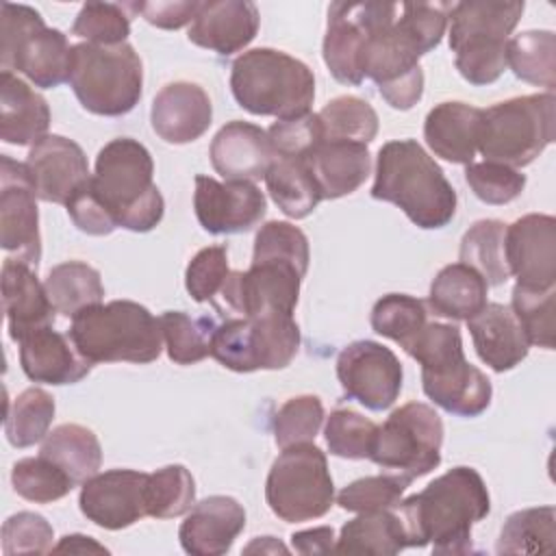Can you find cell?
<instances>
[{
  "label": "cell",
  "instance_id": "1",
  "mask_svg": "<svg viewBox=\"0 0 556 556\" xmlns=\"http://www.w3.org/2000/svg\"><path fill=\"white\" fill-rule=\"evenodd\" d=\"M308 261V239L298 226L267 222L254 237L252 265L245 271H230L219 295L241 317L293 315Z\"/></svg>",
  "mask_w": 556,
  "mask_h": 556
},
{
  "label": "cell",
  "instance_id": "18",
  "mask_svg": "<svg viewBox=\"0 0 556 556\" xmlns=\"http://www.w3.org/2000/svg\"><path fill=\"white\" fill-rule=\"evenodd\" d=\"M150 473L109 469L91 476L80 489V513L104 530H122L148 517L146 489Z\"/></svg>",
  "mask_w": 556,
  "mask_h": 556
},
{
  "label": "cell",
  "instance_id": "49",
  "mask_svg": "<svg viewBox=\"0 0 556 556\" xmlns=\"http://www.w3.org/2000/svg\"><path fill=\"white\" fill-rule=\"evenodd\" d=\"M72 35L87 39V43L117 46L130 35V17L122 4L87 2L72 24Z\"/></svg>",
  "mask_w": 556,
  "mask_h": 556
},
{
  "label": "cell",
  "instance_id": "48",
  "mask_svg": "<svg viewBox=\"0 0 556 556\" xmlns=\"http://www.w3.org/2000/svg\"><path fill=\"white\" fill-rule=\"evenodd\" d=\"M324 424V404L317 395H295L287 400L274 417V441L280 450L315 441Z\"/></svg>",
  "mask_w": 556,
  "mask_h": 556
},
{
  "label": "cell",
  "instance_id": "31",
  "mask_svg": "<svg viewBox=\"0 0 556 556\" xmlns=\"http://www.w3.org/2000/svg\"><path fill=\"white\" fill-rule=\"evenodd\" d=\"M480 119L482 109L465 102H441L426 115L424 139L437 156L469 165L478 152Z\"/></svg>",
  "mask_w": 556,
  "mask_h": 556
},
{
  "label": "cell",
  "instance_id": "41",
  "mask_svg": "<svg viewBox=\"0 0 556 556\" xmlns=\"http://www.w3.org/2000/svg\"><path fill=\"white\" fill-rule=\"evenodd\" d=\"M163 343L169 361L176 365H193L211 356L215 321L211 317H191L182 311H165L159 317Z\"/></svg>",
  "mask_w": 556,
  "mask_h": 556
},
{
  "label": "cell",
  "instance_id": "43",
  "mask_svg": "<svg viewBox=\"0 0 556 556\" xmlns=\"http://www.w3.org/2000/svg\"><path fill=\"white\" fill-rule=\"evenodd\" d=\"M428 324L426 302L406 293L382 295L371 308L374 332L395 341L400 348H408L415 337Z\"/></svg>",
  "mask_w": 556,
  "mask_h": 556
},
{
  "label": "cell",
  "instance_id": "42",
  "mask_svg": "<svg viewBox=\"0 0 556 556\" xmlns=\"http://www.w3.org/2000/svg\"><path fill=\"white\" fill-rule=\"evenodd\" d=\"M54 397L39 389L30 387L22 391L4 415V434L13 447H30L46 439L50 424L54 419Z\"/></svg>",
  "mask_w": 556,
  "mask_h": 556
},
{
  "label": "cell",
  "instance_id": "15",
  "mask_svg": "<svg viewBox=\"0 0 556 556\" xmlns=\"http://www.w3.org/2000/svg\"><path fill=\"white\" fill-rule=\"evenodd\" d=\"M343 393L369 410H387L402 391V363L382 343L361 339L345 345L337 358Z\"/></svg>",
  "mask_w": 556,
  "mask_h": 556
},
{
  "label": "cell",
  "instance_id": "32",
  "mask_svg": "<svg viewBox=\"0 0 556 556\" xmlns=\"http://www.w3.org/2000/svg\"><path fill=\"white\" fill-rule=\"evenodd\" d=\"M406 547H410V539L397 508L358 513L341 528L334 543L337 554L391 556Z\"/></svg>",
  "mask_w": 556,
  "mask_h": 556
},
{
  "label": "cell",
  "instance_id": "5",
  "mask_svg": "<svg viewBox=\"0 0 556 556\" xmlns=\"http://www.w3.org/2000/svg\"><path fill=\"white\" fill-rule=\"evenodd\" d=\"M91 187L117 228L148 232L163 219L165 202L154 185V163L137 139L119 137L98 152Z\"/></svg>",
  "mask_w": 556,
  "mask_h": 556
},
{
  "label": "cell",
  "instance_id": "57",
  "mask_svg": "<svg viewBox=\"0 0 556 556\" xmlns=\"http://www.w3.org/2000/svg\"><path fill=\"white\" fill-rule=\"evenodd\" d=\"M200 4L202 2L198 0H165V2L156 0V2H132L128 7L141 13L148 24L165 30H176L195 20Z\"/></svg>",
  "mask_w": 556,
  "mask_h": 556
},
{
  "label": "cell",
  "instance_id": "14",
  "mask_svg": "<svg viewBox=\"0 0 556 556\" xmlns=\"http://www.w3.org/2000/svg\"><path fill=\"white\" fill-rule=\"evenodd\" d=\"M443 445V421L424 402H408L395 408L378 426L369 460L408 482L439 467Z\"/></svg>",
  "mask_w": 556,
  "mask_h": 556
},
{
  "label": "cell",
  "instance_id": "9",
  "mask_svg": "<svg viewBox=\"0 0 556 556\" xmlns=\"http://www.w3.org/2000/svg\"><path fill=\"white\" fill-rule=\"evenodd\" d=\"M74 96L93 115L117 117L130 113L143 89V65L130 43L72 46L67 78Z\"/></svg>",
  "mask_w": 556,
  "mask_h": 556
},
{
  "label": "cell",
  "instance_id": "24",
  "mask_svg": "<svg viewBox=\"0 0 556 556\" xmlns=\"http://www.w3.org/2000/svg\"><path fill=\"white\" fill-rule=\"evenodd\" d=\"M211 165L226 180L256 182L265 178L274 163V150L263 130L256 124L232 119L217 130L211 141Z\"/></svg>",
  "mask_w": 556,
  "mask_h": 556
},
{
  "label": "cell",
  "instance_id": "28",
  "mask_svg": "<svg viewBox=\"0 0 556 556\" xmlns=\"http://www.w3.org/2000/svg\"><path fill=\"white\" fill-rule=\"evenodd\" d=\"M473 348L482 363L502 374L517 367L530 350V343L510 306L486 302L467 319Z\"/></svg>",
  "mask_w": 556,
  "mask_h": 556
},
{
  "label": "cell",
  "instance_id": "53",
  "mask_svg": "<svg viewBox=\"0 0 556 556\" xmlns=\"http://www.w3.org/2000/svg\"><path fill=\"white\" fill-rule=\"evenodd\" d=\"M450 2H402L400 4V24L419 46L421 54L434 50L450 22Z\"/></svg>",
  "mask_w": 556,
  "mask_h": 556
},
{
  "label": "cell",
  "instance_id": "23",
  "mask_svg": "<svg viewBox=\"0 0 556 556\" xmlns=\"http://www.w3.org/2000/svg\"><path fill=\"white\" fill-rule=\"evenodd\" d=\"M245 528V510L230 495H211L193 504L180 523L178 539L187 554L222 556Z\"/></svg>",
  "mask_w": 556,
  "mask_h": 556
},
{
  "label": "cell",
  "instance_id": "22",
  "mask_svg": "<svg viewBox=\"0 0 556 556\" xmlns=\"http://www.w3.org/2000/svg\"><path fill=\"white\" fill-rule=\"evenodd\" d=\"M213 119L208 93L187 80L165 85L152 100V130L167 143H191L200 139Z\"/></svg>",
  "mask_w": 556,
  "mask_h": 556
},
{
  "label": "cell",
  "instance_id": "56",
  "mask_svg": "<svg viewBox=\"0 0 556 556\" xmlns=\"http://www.w3.org/2000/svg\"><path fill=\"white\" fill-rule=\"evenodd\" d=\"M65 208H67V215L74 222V226L87 235L104 237L117 228L115 219L111 217V213L106 211L102 200L96 195V191L91 187V178L70 198Z\"/></svg>",
  "mask_w": 556,
  "mask_h": 556
},
{
  "label": "cell",
  "instance_id": "11",
  "mask_svg": "<svg viewBox=\"0 0 556 556\" xmlns=\"http://www.w3.org/2000/svg\"><path fill=\"white\" fill-rule=\"evenodd\" d=\"M72 46L59 28H48L26 4H0L2 72L24 74L35 87L52 89L70 78Z\"/></svg>",
  "mask_w": 556,
  "mask_h": 556
},
{
  "label": "cell",
  "instance_id": "29",
  "mask_svg": "<svg viewBox=\"0 0 556 556\" xmlns=\"http://www.w3.org/2000/svg\"><path fill=\"white\" fill-rule=\"evenodd\" d=\"M304 161L324 200L354 193L371 174V154L356 141H319Z\"/></svg>",
  "mask_w": 556,
  "mask_h": 556
},
{
  "label": "cell",
  "instance_id": "30",
  "mask_svg": "<svg viewBox=\"0 0 556 556\" xmlns=\"http://www.w3.org/2000/svg\"><path fill=\"white\" fill-rule=\"evenodd\" d=\"M50 126V106L17 74H0V139L11 146H35Z\"/></svg>",
  "mask_w": 556,
  "mask_h": 556
},
{
  "label": "cell",
  "instance_id": "39",
  "mask_svg": "<svg viewBox=\"0 0 556 556\" xmlns=\"http://www.w3.org/2000/svg\"><path fill=\"white\" fill-rule=\"evenodd\" d=\"M317 117L321 141H356L367 146L378 135V113L367 100L356 96H339L330 100Z\"/></svg>",
  "mask_w": 556,
  "mask_h": 556
},
{
  "label": "cell",
  "instance_id": "20",
  "mask_svg": "<svg viewBox=\"0 0 556 556\" xmlns=\"http://www.w3.org/2000/svg\"><path fill=\"white\" fill-rule=\"evenodd\" d=\"M376 2H332L324 37V63L343 85L363 83V54Z\"/></svg>",
  "mask_w": 556,
  "mask_h": 556
},
{
  "label": "cell",
  "instance_id": "16",
  "mask_svg": "<svg viewBox=\"0 0 556 556\" xmlns=\"http://www.w3.org/2000/svg\"><path fill=\"white\" fill-rule=\"evenodd\" d=\"M37 191L26 163L0 156V245L37 267L41 258Z\"/></svg>",
  "mask_w": 556,
  "mask_h": 556
},
{
  "label": "cell",
  "instance_id": "8",
  "mask_svg": "<svg viewBox=\"0 0 556 556\" xmlns=\"http://www.w3.org/2000/svg\"><path fill=\"white\" fill-rule=\"evenodd\" d=\"M523 13V2L469 0L452 4L450 48L458 74L476 85L495 83L506 70V46Z\"/></svg>",
  "mask_w": 556,
  "mask_h": 556
},
{
  "label": "cell",
  "instance_id": "54",
  "mask_svg": "<svg viewBox=\"0 0 556 556\" xmlns=\"http://www.w3.org/2000/svg\"><path fill=\"white\" fill-rule=\"evenodd\" d=\"M52 526L46 517L22 510L11 515L2 523V554L17 556V554H48L52 552Z\"/></svg>",
  "mask_w": 556,
  "mask_h": 556
},
{
  "label": "cell",
  "instance_id": "27",
  "mask_svg": "<svg viewBox=\"0 0 556 556\" xmlns=\"http://www.w3.org/2000/svg\"><path fill=\"white\" fill-rule=\"evenodd\" d=\"M20 365L28 380L43 384H74L83 380L91 365L72 343L70 334L52 330V326L37 328L20 341Z\"/></svg>",
  "mask_w": 556,
  "mask_h": 556
},
{
  "label": "cell",
  "instance_id": "3",
  "mask_svg": "<svg viewBox=\"0 0 556 556\" xmlns=\"http://www.w3.org/2000/svg\"><path fill=\"white\" fill-rule=\"evenodd\" d=\"M371 198L391 202L424 230H437L456 215V191L439 163L415 141H387L376 156Z\"/></svg>",
  "mask_w": 556,
  "mask_h": 556
},
{
  "label": "cell",
  "instance_id": "51",
  "mask_svg": "<svg viewBox=\"0 0 556 556\" xmlns=\"http://www.w3.org/2000/svg\"><path fill=\"white\" fill-rule=\"evenodd\" d=\"M465 180L473 195L486 204H508L519 198L526 187V176L519 169L493 161L469 163Z\"/></svg>",
  "mask_w": 556,
  "mask_h": 556
},
{
  "label": "cell",
  "instance_id": "45",
  "mask_svg": "<svg viewBox=\"0 0 556 556\" xmlns=\"http://www.w3.org/2000/svg\"><path fill=\"white\" fill-rule=\"evenodd\" d=\"M11 482L20 497L35 504L56 502L74 489L72 478L41 454L17 460L11 469Z\"/></svg>",
  "mask_w": 556,
  "mask_h": 556
},
{
  "label": "cell",
  "instance_id": "60",
  "mask_svg": "<svg viewBox=\"0 0 556 556\" xmlns=\"http://www.w3.org/2000/svg\"><path fill=\"white\" fill-rule=\"evenodd\" d=\"M245 554H254V552H261V554H287L289 549L274 536H256L245 549Z\"/></svg>",
  "mask_w": 556,
  "mask_h": 556
},
{
  "label": "cell",
  "instance_id": "40",
  "mask_svg": "<svg viewBox=\"0 0 556 556\" xmlns=\"http://www.w3.org/2000/svg\"><path fill=\"white\" fill-rule=\"evenodd\" d=\"M556 510L554 506L523 508L513 515L502 526L497 539V554H543L554 549Z\"/></svg>",
  "mask_w": 556,
  "mask_h": 556
},
{
  "label": "cell",
  "instance_id": "21",
  "mask_svg": "<svg viewBox=\"0 0 556 556\" xmlns=\"http://www.w3.org/2000/svg\"><path fill=\"white\" fill-rule=\"evenodd\" d=\"M26 167L39 200L52 204H67L91 178L83 148L63 135L39 139L26 156Z\"/></svg>",
  "mask_w": 556,
  "mask_h": 556
},
{
  "label": "cell",
  "instance_id": "26",
  "mask_svg": "<svg viewBox=\"0 0 556 556\" xmlns=\"http://www.w3.org/2000/svg\"><path fill=\"white\" fill-rule=\"evenodd\" d=\"M2 308L9 324V337L20 341L37 328L54 324V306L46 287L37 278V267L9 256L2 263Z\"/></svg>",
  "mask_w": 556,
  "mask_h": 556
},
{
  "label": "cell",
  "instance_id": "35",
  "mask_svg": "<svg viewBox=\"0 0 556 556\" xmlns=\"http://www.w3.org/2000/svg\"><path fill=\"white\" fill-rule=\"evenodd\" d=\"M265 185L278 208L293 219L311 215L324 200L304 159H274Z\"/></svg>",
  "mask_w": 556,
  "mask_h": 556
},
{
  "label": "cell",
  "instance_id": "13",
  "mask_svg": "<svg viewBox=\"0 0 556 556\" xmlns=\"http://www.w3.org/2000/svg\"><path fill=\"white\" fill-rule=\"evenodd\" d=\"M300 348V326L293 315L269 313L235 317L213 332L211 356L237 374L287 367Z\"/></svg>",
  "mask_w": 556,
  "mask_h": 556
},
{
  "label": "cell",
  "instance_id": "50",
  "mask_svg": "<svg viewBox=\"0 0 556 556\" xmlns=\"http://www.w3.org/2000/svg\"><path fill=\"white\" fill-rule=\"evenodd\" d=\"M408 484H410L408 480L395 473L365 476L343 486L337 495V504L350 513L395 508Z\"/></svg>",
  "mask_w": 556,
  "mask_h": 556
},
{
  "label": "cell",
  "instance_id": "19",
  "mask_svg": "<svg viewBox=\"0 0 556 556\" xmlns=\"http://www.w3.org/2000/svg\"><path fill=\"white\" fill-rule=\"evenodd\" d=\"M504 256L510 276L526 289H552L556 282V219L528 213L506 226Z\"/></svg>",
  "mask_w": 556,
  "mask_h": 556
},
{
  "label": "cell",
  "instance_id": "46",
  "mask_svg": "<svg viewBox=\"0 0 556 556\" xmlns=\"http://www.w3.org/2000/svg\"><path fill=\"white\" fill-rule=\"evenodd\" d=\"M526 339L530 345L545 350L554 348L556 334V289H526L515 285L513 304H510Z\"/></svg>",
  "mask_w": 556,
  "mask_h": 556
},
{
  "label": "cell",
  "instance_id": "58",
  "mask_svg": "<svg viewBox=\"0 0 556 556\" xmlns=\"http://www.w3.org/2000/svg\"><path fill=\"white\" fill-rule=\"evenodd\" d=\"M291 545L298 554H330L334 552V530L330 526H319L311 530H300L291 534Z\"/></svg>",
  "mask_w": 556,
  "mask_h": 556
},
{
  "label": "cell",
  "instance_id": "55",
  "mask_svg": "<svg viewBox=\"0 0 556 556\" xmlns=\"http://www.w3.org/2000/svg\"><path fill=\"white\" fill-rule=\"evenodd\" d=\"M267 137L276 159H304L319 141L321 126L317 113L278 119L267 128Z\"/></svg>",
  "mask_w": 556,
  "mask_h": 556
},
{
  "label": "cell",
  "instance_id": "25",
  "mask_svg": "<svg viewBox=\"0 0 556 556\" xmlns=\"http://www.w3.org/2000/svg\"><path fill=\"white\" fill-rule=\"evenodd\" d=\"M261 15L248 0H208L189 26V41L222 56L241 52L258 33Z\"/></svg>",
  "mask_w": 556,
  "mask_h": 556
},
{
  "label": "cell",
  "instance_id": "34",
  "mask_svg": "<svg viewBox=\"0 0 556 556\" xmlns=\"http://www.w3.org/2000/svg\"><path fill=\"white\" fill-rule=\"evenodd\" d=\"M41 456L59 465L76 484L87 482L102 465V447L93 430L80 424H61L46 434Z\"/></svg>",
  "mask_w": 556,
  "mask_h": 556
},
{
  "label": "cell",
  "instance_id": "38",
  "mask_svg": "<svg viewBox=\"0 0 556 556\" xmlns=\"http://www.w3.org/2000/svg\"><path fill=\"white\" fill-rule=\"evenodd\" d=\"M506 224L500 219H480L463 235L460 263L476 269L486 285H504L510 278L504 256Z\"/></svg>",
  "mask_w": 556,
  "mask_h": 556
},
{
  "label": "cell",
  "instance_id": "59",
  "mask_svg": "<svg viewBox=\"0 0 556 556\" xmlns=\"http://www.w3.org/2000/svg\"><path fill=\"white\" fill-rule=\"evenodd\" d=\"M54 554H109V549L104 545H100L96 539L85 536V534H65L54 547Z\"/></svg>",
  "mask_w": 556,
  "mask_h": 556
},
{
  "label": "cell",
  "instance_id": "6",
  "mask_svg": "<svg viewBox=\"0 0 556 556\" xmlns=\"http://www.w3.org/2000/svg\"><path fill=\"white\" fill-rule=\"evenodd\" d=\"M67 334L89 363L143 365L156 361L165 345L159 319L132 300H113L76 313Z\"/></svg>",
  "mask_w": 556,
  "mask_h": 556
},
{
  "label": "cell",
  "instance_id": "2",
  "mask_svg": "<svg viewBox=\"0 0 556 556\" xmlns=\"http://www.w3.org/2000/svg\"><path fill=\"white\" fill-rule=\"evenodd\" d=\"M410 547L432 545L434 554L471 552V528L491 510L482 476L473 467H454L434 478L424 491L395 506Z\"/></svg>",
  "mask_w": 556,
  "mask_h": 556
},
{
  "label": "cell",
  "instance_id": "44",
  "mask_svg": "<svg viewBox=\"0 0 556 556\" xmlns=\"http://www.w3.org/2000/svg\"><path fill=\"white\" fill-rule=\"evenodd\" d=\"M148 517L172 519L185 515L195 504L193 476L182 465H167L150 473L146 489Z\"/></svg>",
  "mask_w": 556,
  "mask_h": 556
},
{
  "label": "cell",
  "instance_id": "12",
  "mask_svg": "<svg viewBox=\"0 0 556 556\" xmlns=\"http://www.w3.org/2000/svg\"><path fill=\"white\" fill-rule=\"evenodd\" d=\"M265 500L271 513L287 523L324 517L334 504L326 454L313 441L285 447L267 473Z\"/></svg>",
  "mask_w": 556,
  "mask_h": 556
},
{
  "label": "cell",
  "instance_id": "7",
  "mask_svg": "<svg viewBox=\"0 0 556 556\" xmlns=\"http://www.w3.org/2000/svg\"><path fill=\"white\" fill-rule=\"evenodd\" d=\"M230 91L248 113L287 119L308 113L315 76L306 63L282 50L254 48L235 59Z\"/></svg>",
  "mask_w": 556,
  "mask_h": 556
},
{
  "label": "cell",
  "instance_id": "17",
  "mask_svg": "<svg viewBox=\"0 0 556 556\" xmlns=\"http://www.w3.org/2000/svg\"><path fill=\"white\" fill-rule=\"evenodd\" d=\"M193 208L200 226L211 235H237L252 230L267 211L265 193L248 180L219 182L195 176Z\"/></svg>",
  "mask_w": 556,
  "mask_h": 556
},
{
  "label": "cell",
  "instance_id": "10",
  "mask_svg": "<svg viewBox=\"0 0 556 556\" xmlns=\"http://www.w3.org/2000/svg\"><path fill=\"white\" fill-rule=\"evenodd\" d=\"M554 117L552 91L497 102L482 109L478 150L484 161L526 167L554 141Z\"/></svg>",
  "mask_w": 556,
  "mask_h": 556
},
{
  "label": "cell",
  "instance_id": "36",
  "mask_svg": "<svg viewBox=\"0 0 556 556\" xmlns=\"http://www.w3.org/2000/svg\"><path fill=\"white\" fill-rule=\"evenodd\" d=\"M46 293L56 313L74 317L76 313L102 304L104 285L100 271L83 261H65L48 271Z\"/></svg>",
  "mask_w": 556,
  "mask_h": 556
},
{
  "label": "cell",
  "instance_id": "37",
  "mask_svg": "<svg viewBox=\"0 0 556 556\" xmlns=\"http://www.w3.org/2000/svg\"><path fill=\"white\" fill-rule=\"evenodd\" d=\"M506 65L530 85L556 87V37L552 30H526L508 39Z\"/></svg>",
  "mask_w": 556,
  "mask_h": 556
},
{
  "label": "cell",
  "instance_id": "47",
  "mask_svg": "<svg viewBox=\"0 0 556 556\" xmlns=\"http://www.w3.org/2000/svg\"><path fill=\"white\" fill-rule=\"evenodd\" d=\"M378 426L352 408H337L328 415L324 437L330 454L339 458H369Z\"/></svg>",
  "mask_w": 556,
  "mask_h": 556
},
{
  "label": "cell",
  "instance_id": "52",
  "mask_svg": "<svg viewBox=\"0 0 556 556\" xmlns=\"http://www.w3.org/2000/svg\"><path fill=\"white\" fill-rule=\"evenodd\" d=\"M228 250L226 245L202 248L187 265L185 287L195 302H213L222 293L228 278Z\"/></svg>",
  "mask_w": 556,
  "mask_h": 556
},
{
  "label": "cell",
  "instance_id": "4",
  "mask_svg": "<svg viewBox=\"0 0 556 556\" xmlns=\"http://www.w3.org/2000/svg\"><path fill=\"white\" fill-rule=\"evenodd\" d=\"M404 352L421 365L424 393L437 406L458 417H478L489 408L491 380L465 358L454 324L428 321Z\"/></svg>",
  "mask_w": 556,
  "mask_h": 556
},
{
  "label": "cell",
  "instance_id": "33",
  "mask_svg": "<svg viewBox=\"0 0 556 556\" xmlns=\"http://www.w3.org/2000/svg\"><path fill=\"white\" fill-rule=\"evenodd\" d=\"M486 280L465 263L445 265L430 285V308L447 319H469L486 304Z\"/></svg>",
  "mask_w": 556,
  "mask_h": 556
}]
</instances>
